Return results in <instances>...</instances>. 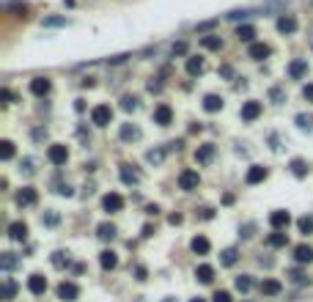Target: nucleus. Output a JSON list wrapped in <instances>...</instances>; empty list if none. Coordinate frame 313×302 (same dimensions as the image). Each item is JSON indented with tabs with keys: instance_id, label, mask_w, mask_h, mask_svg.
Instances as JSON below:
<instances>
[{
	"instance_id": "obj_27",
	"label": "nucleus",
	"mask_w": 313,
	"mask_h": 302,
	"mask_svg": "<svg viewBox=\"0 0 313 302\" xmlns=\"http://www.w3.org/2000/svg\"><path fill=\"white\" fill-rule=\"evenodd\" d=\"M266 242H269V247H286V244H289V234L286 231H275V234H269Z\"/></svg>"
},
{
	"instance_id": "obj_46",
	"label": "nucleus",
	"mask_w": 313,
	"mask_h": 302,
	"mask_svg": "<svg viewBox=\"0 0 313 302\" xmlns=\"http://www.w3.org/2000/svg\"><path fill=\"white\" fill-rule=\"evenodd\" d=\"M58 195H66V198H71V195H74V190H71L69 184H61V187H58Z\"/></svg>"
},
{
	"instance_id": "obj_14",
	"label": "nucleus",
	"mask_w": 313,
	"mask_h": 302,
	"mask_svg": "<svg viewBox=\"0 0 313 302\" xmlns=\"http://www.w3.org/2000/svg\"><path fill=\"white\" fill-rule=\"evenodd\" d=\"M266 176H269V171H266L264 165H253L248 171V176H245V181H248V184H261Z\"/></svg>"
},
{
	"instance_id": "obj_2",
	"label": "nucleus",
	"mask_w": 313,
	"mask_h": 302,
	"mask_svg": "<svg viewBox=\"0 0 313 302\" xmlns=\"http://www.w3.org/2000/svg\"><path fill=\"white\" fill-rule=\"evenodd\" d=\"M47 160L53 162V165H66V160H69V148H66L63 143H53V146L47 148Z\"/></svg>"
},
{
	"instance_id": "obj_51",
	"label": "nucleus",
	"mask_w": 313,
	"mask_h": 302,
	"mask_svg": "<svg viewBox=\"0 0 313 302\" xmlns=\"http://www.w3.org/2000/svg\"><path fill=\"white\" fill-rule=\"evenodd\" d=\"M212 217H214L212 209H201V220H212Z\"/></svg>"
},
{
	"instance_id": "obj_18",
	"label": "nucleus",
	"mask_w": 313,
	"mask_h": 302,
	"mask_svg": "<svg viewBox=\"0 0 313 302\" xmlns=\"http://www.w3.org/2000/svg\"><path fill=\"white\" fill-rule=\"evenodd\" d=\"M305 71H308V60L297 58V60H291V63H289V77H291V80L305 77Z\"/></svg>"
},
{
	"instance_id": "obj_4",
	"label": "nucleus",
	"mask_w": 313,
	"mask_h": 302,
	"mask_svg": "<svg viewBox=\"0 0 313 302\" xmlns=\"http://www.w3.org/2000/svg\"><path fill=\"white\" fill-rule=\"evenodd\" d=\"M291 223V214L286 212V209H278V212H272L269 214V225L275 228V231H286Z\"/></svg>"
},
{
	"instance_id": "obj_23",
	"label": "nucleus",
	"mask_w": 313,
	"mask_h": 302,
	"mask_svg": "<svg viewBox=\"0 0 313 302\" xmlns=\"http://www.w3.org/2000/svg\"><path fill=\"white\" fill-rule=\"evenodd\" d=\"M278 30H280V33H294V30H297V17L283 14V17L278 19Z\"/></svg>"
},
{
	"instance_id": "obj_10",
	"label": "nucleus",
	"mask_w": 313,
	"mask_h": 302,
	"mask_svg": "<svg viewBox=\"0 0 313 302\" xmlns=\"http://www.w3.org/2000/svg\"><path fill=\"white\" fill-rule=\"evenodd\" d=\"M8 239H11V242H25V239H28V225H25L22 220L11 223L8 225Z\"/></svg>"
},
{
	"instance_id": "obj_42",
	"label": "nucleus",
	"mask_w": 313,
	"mask_h": 302,
	"mask_svg": "<svg viewBox=\"0 0 313 302\" xmlns=\"http://www.w3.org/2000/svg\"><path fill=\"white\" fill-rule=\"evenodd\" d=\"M212 302H234V300H231V291H214Z\"/></svg>"
},
{
	"instance_id": "obj_29",
	"label": "nucleus",
	"mask_w": 313,
	"mask_h": 302,
	"mask_svg": "<svg viewBox=\"0 0 313 302\" xmlns=\"http://www.w3.org/2000/svg\"><path fill=\"white\" fill-rule=\"evenodd\" d=\"M96 237L105 239V242H107V239H113V237H116V225H113V223H99V225H96Z\"/></svg>"
},
{
	"instance_id": "obj_21",
	"label": "nucleus",
	"mask_w": 313,
	"mask_h": 302,
	"mask_svg": "<svg viewBox=\"0 0 313 302\" xmlns=\"http://www.w3.org/2000/svg\"><path fill=\"white\" fill-rule=\"evenodd\" d=\"M201 47L217 53V50H223V39H220L217 33H209V36H203V39H201Z\"/></svg>"
},
{
	"instance_id": "obj_56",
	"label": "nucleus",
	"mask_w": 313,
	"mask_h": 302,
	"mask_svg": "<svg viewBox=\"0 0 313 302\" xmlns=\"http://www.w3.org/2000/svg\"><path fill=\"white\" fill-rule=\"evenodd\" d=\"M162 302H173V300H162Z\"/></svg>"
},
{
	"instance_id": "obj_55",
	"label": "nucleus",
	"mask_w": 313,
	"mask_h": 302,
	"mask_svg": "<svg viewBox=\"0 0 313 302\" xmlns=\"http://www.w3.org/2000/svg\"><path fill=\"white\" fill-rule=\"evenodd\" d=\"M189 302H206V300H201V297H198V300H189Z\"/></svg>"
},
{
	"instance_id": "obj_24",
	"label": "nucleus",
	"mask_w": 313,
	"mask_h": 302,
	"mask_svg": "<svg viewBox=\"0 0 313 302\" xmlns=\"http://www.w3.org/2000/svg\"><path fill=\"white\" fill-rule=\"evenodd\" d=\"M201 71H203V58L189 55V58H187V74H189V77H198Z\"/></svg>"
},
{
	"instance_id": "obj_22",
	"label": "nucleus",
	"mask_w": 313,
	"mask_h": 302,
	"mask_svg": "<svg viewBox=\"0 0 313 302\" xmlns=\"http://www.w3.org/2000/svg\"><path fill=\"white\" fill-rule=\"evenodd\" d=\"M269 53H272V50L269 47H266V44H250V50H248V55H250V58H253V60H264V58H269Z\"/></svg>"
},
{
	"instance_id": "obj_5",
	"label": "nucleus",
	"mask_w": 313,
	"mask_h": 302,
	"mask_svg": "<svg viewBox=\"0 0 313 302\" xmlns=\"http://www.w3.org/2000/svg\"><path fill=\"white\" fill-rule=\"evenodd\" d=\"M77 297H80V289H77V283H71V280H63V283L58 286V300L74 302Z\"/></svg>"
},
{
	"instance_id": "obj_48",
	"label": "nucleus",
	"mask_w": 313,
	"mask_h": 302,
	"mask_svg": "<svg viewBox=\"0 0 313 302\" xmlns=\"http://www.w3.org/2000/svg\"><path fill=\"white\" fill-rule=\"evenodd\" d=\"M245 17H250V11H231L228 14V19H245Z\"/></svg>"
},
{
	"instance_id": "obj_8",
	"label": "nucleus",
	"mask_w": 313,
	"mask_h": 302,
	"mask_svg": "<svg viewBox=\"0 0 313 302\" xmlns=\"http://www.w3.org/2000/svg\"><path fill=\"white\" fill-rule=\"evenodd\" d=\"M50 91H53L50 77H33V80H30V94H33V96H47Z\"/></svg>"
},
{
	"instance_id": "obj_12",
	"label": "nucleus",
	"mask_w": 313,
	"mask_h": 302,
	"mask_svg": "<svg viewBox=\"0 0 313 302\" xmlns=\"http://www.w3.org/2000/svg\"><path fill=\"white\" fill-rule=\"evenodd\" d=\"M189 247H192L195 255H206L209 250H212V242H209L203 234H198V237H192V242H189Z\"/></svg>"
},
{
	"instance_id": "obj_26",
	"label": "nucleus",
	"mask_w": 313,
	"mask_h": 302,
	"mask_svg": "<svg viewBox=\"0 0 313 302\" xmlns=\"http://www.w3.org/2000/svg\"><path fill=\"white\" fill-rule=\"evenodd\" d=\"M195 278L201 280V283H212V280H214V267H209V264H201V267L195 269Z\"/></svg>"
},
{
	"instance_id": "obj_6",
	"label": "nucleus",
	"mask_w": 313,
	"mask_h": 302,
	"mask_svg": "<svg viewBox=\"0 0 313 302\" xmlns=\"http://www.w3.org/2000/svg\"><path fill=\"white\" fill-rule=\"evenodd\" d=\"M154 124H160V126L173 124V110H171V105H157V107H154Z\"/></svg>"
},
{
	"instance_id": "obj_49",
	"label": "nucleus",
	"mask_w": 313,
	"mask_h": 302,
	"mask_svg": "<svg viewBox=\"0 0 313 302\" xmlns=\"http://www.w3.org/2000/svg\"><path fill=\"white\" fill-rule=\"evenodd\" d=\"M182 220H184V217L176 212V214H171V217H168V223H171V225H182Z\"/></svg>"
},
{
	"instance_id": "obj_19",
	"label": "nucleus",
	"mask_w": 313,
	"mask_h": 302,
	"mask_svg": "<svg viewBox=\"0 0 313 302\" xmlns=\"http://www.w3.org/2000/svg\"><path fill=\"white\" fill-rule=\"evenodd\" d=\"M203 110H206V113H217V110H223V96H217V94H206V96H203Z\"/></svg>"
},
{
	"instance_id": "obj_30",
	"label": "nucleus",
	"mask_w": 313,
	"mask_h": 302,
	"mask_svg": "<svg viewBox=\"0 0 313 302\" xmlns=\"http://www.w3.org/2000/svg\"><path fill=\"white\" fill-rule=\"evenodd\" d=\"M237 39L239 42H253L255 39V28L253 25H239L237 28Z\"/></svg>"
},
{
	"instance_id": "obj_33",
	"label": "nucleus",
	"mask_w": 313,
	"mask_h": 302,
	"mask_svg": "<svg viewBox=\"0 0 313 302\" xmlns=\"http://www.w3.org/2000/svg\"><path fill=\"white\" fill-rule=\"evenodd\" d=\"M220 255H223V258H220V261H223V267H234V264H237V258H239L237 247H228V250H223Z\"/></svg>"
},
{
	"instance_id": "obj_20",
	"label": "nucleus",
	"mask_w": 313,
	"mask_h": 302,
	"mask_svg": "<svg viewBox=\"0 0 313 302\" xmlns=\"http://www.w3.org/2000/svg\"><path fill=\"white\" fill-rule=\"evenodd\" d=\"M99 264H102V269H116L119 267V255L113 253V250H102L99 253Z\"/></svg>"
},
{
	"instance_id": "obj_53",
	"label": "nucleus",
	"mask_w": 313,
	"mask_h": 302,
	"mask_svg": "<svg viewBox=\"0 0 313 302\" xmlns=\"http://www.w3.org/2000/svg\"><path fill=\"white\" fill-rule=\"evenodd\" d=\"M74 110H77V113H83V110H85V102H83V99H77V102H74Z\"/></svg>"
},
{
	"instance_id": "obj_17",
	"label": "nucleus",
	"mask_w": 313,
	"mask_h": 302,
	"mask_svg": "<svg viewBox=\"0 0 313 302\" xmlns=\"http://www.w3.org/2000/svg\"><path fill=\"white\" fill-rule=\"evenodd\" d=\"M294 261L297 264H311L313 261V247L311 244H297L294 247Z\"/></svg>"
},
{
	"instance_id": "obj_9",
	"label": "nucleus",
	"mask_w": 313,
	"mask_h": 302,
	"mask_svg": "<svg viewBox=\"0 0 313 302\" xmlns=\"http://www.w3.org/2000/svg\"><path fill=\"white\" fill-rule=\"evenodd\" d=\"M261 102H255V99H250V102H245L242 105V121H255L261 116Z\"/></svg>"
},
{
	"instance_id": "obj_3",
	"label": "nucleus",
	"mask_w": 313,
	"mask_h": 302,
	"mask_svg": "<svg viewBox=\"0 0 313 302\" xmlns=\"http://www.w3.org/2000/svg\"><path fill=\"white\" fill-rule=\"evenodd\" d=\"M91 121H94L96 126H107L113 121V110L110 105H96L94 110H91Z\"/></svg>"
},
{
	"instance_id": "obj_16",
	"label": "nucleus",
	"mask_w": 313,
	"mask_h": 302,
	"mask_svg": "<svg viewBox=\"0 0 313 302\" xmlns=\"http://www.w3.org/2000/svg\"><path fill=\"white\" fill-rule=\"evenodd\" d=\"M195 160L201 162V165H209V162L214 160V146H212V143H203V146H198V151H195Z\"/></svg>"
},
{
	"instance_id": "obj_31",
	"label": "nucleus",
	"mask_w": 313,
	"mask_h": 302,
	"mask_svg": "<svg viewBox=\"0 0 313 302\" xmlns=\"http://www.w3.org/2000/svg\"><path fill=\"white\" fill-rule=\"evenodd\" d=\"M8 11H11L14 14V17H28V11H30V8H28V3H19V0H11V3H8Z\"/></svg>"
},
{
	"instance_id": "obj_44",
	"label": "nucleus",
	"mask_w": 313,
	"mask_h": 302,
	"mask_svg": "<svg viewBox=\"0 0 313 302\" xmlns=\"http://www.w3.org/2000/svg\"><path fill=\"white\" fill-rule=\"evenodd\" d=\"M171 53H173V58H176V55H187V44H184V42L173 44V50H171Z\"/></svg>"
},
{
	"instance_id": "obj_7",
	"label": "nucleus",
	"mask_w": 313,
	"mask_h": 302,
	"mask_svg": "<svg viewBox=\"0 0 313 302\" xmlns=\"http://www.w3.org/2000/svg\"><path fill=\"white\" fill-rule=\"evenodd\" d=\"M102 209H105V212H121V209H124V198L119 195V192H107L105 198H102Z\"/></svg>"
},
{
	"instance_id": "obj_34",
	"label": "nucleus",
	"mask_w": 313,
	"mask_h": 302,
	"mask_svg": "<svg viewBox=\"0 0 313 302\" xmlns=\"http://www.w3.org/2000/svg\"><path fill=\"white\" fill-rule=\"evenodd\" d=\"M137 105H140V99H137V96H129V94H126L124 99H121V110H124V113H135Z\"/></svg>"
},
{
	"instance_id": "obj_1",
	"label": "nucleus",
	"mask_w": 313,
	"mask_h": 302,
	"mask_svg": "<svg viewBox=\"0 0 313 302\" xmlns=\"http://www.w3.org/2000/svg\"><path fill=\"white\" fill-rule=\"evenodd\" d=\"M198 184H201V176H198V171H192V168H187V171L179 173V187L182 190H198Z\"/></svg>"
},
{
	"instance_id": "obj_50",
	"label": "nucleus",
	"mask_w": 313,
	"mask_h": 302,
	"mask_svg": "<svg viewBox=\"0 0 313 302\" xmlns=\"http://www.w3.org/2000/svg\"><path fill=\"white\" fill-rule=\"evenodd\" d=\"M214 28V19H209V22H201L198 25V30H212Z\"/></svg>"
},
{
	"instance_id": "obj_45",
	"label": "nucleus",
	"mask_w": 313,
	"mask_h": 302,
	"mask_svg": "<svg viewBox=\"0 0 313 302\" xmlns=\"http://www.w3.org/2000/svg\"><path fill=\"white\" fill-rule=\"evenodd\" d=\"M302 96H305V99H308V102H311V105H313V83H308L305 88H302Z\"/></svg>"
},
{
	"instance_id": "obj_25",
	"label": "nucleus",
	"mask_w": 313,
	"mask_h": 302,
	"mask_svg": "<svg viewBox=\"0 0 313 302\" xmlns=\"http://www.w3.org/2000/svg\"><path fill=\"white\" fill-rule=\"evenodd\" d=\"M119 137H121V140H137V137H140V129H137L135 124H121Z\"/></svg>"
},
{
	"instance_id": "obj_47",
	"label": "nucleus",
	"mask_w": 313,
	"mask_h": 302,
	"mask_svg": "<svg viewBox=\"0 0 313 302\" xmlns=\"http://www.w3.org/2000/svg\"><path fill=\"white\" fill-rule=\"evenodd\" d=\"M146 160H148V162H160V160H162V151H148Z\"/></svg>"
},
{
	"instance_id": "obj_41",
	"label": "nucleus",
	"mask_w": 313,
	"mask_h": 302,
	"mask_svg": "<svg viewBox=\"0 0 313 302\" xmlns=\"http://www.w3.org/2000/svg\"><path fill=\"white\" fill-rule=\"evenodd\" d=\"M58 25H66V17H50V19H44V28H58Z\"/></svg>"
},
{
	"instance_id": "obj_32",
	"label": "nucleus",
	"mask_w": 313,
	"mask_h": 302,
	"mask_svg": "<svg viewBox=\"0 0 313 302\" xmlns=\"http://www.w3.org/2000/svg\"><path fill=\"white\" fill-rule=\"evenodd\" d=\"M234 286H237V291H242V294H248V291L253 289V278H250V275H239V278L234 280Z\"/></svg>"
},
{
	"instance_id": "obj_28",
	"label": "nucleus",
	"mask_w": 313,
	"mask_h": 302,
	"mask_svg": "<svg viewBox=\"0 0 313 302\" xmlns=\"http://www.w3.org/2000/svg\"><path fill=\"white\" fill-rule=\"evenodd\" d=\"M119 176H121V181H124V184H137V181H140V176H137V171H132L129 165H121Z\"/></svg>"
},
{
	"instance_id": "obj_40",
	"label": "nucleus",
	"mask_w": 313,
	"mask_h": 302,
	"mask_svg": "<svg viewBox=\"0 0 313 302\" xmlns=\"http://www.w3.org/2000/svg\"><path fill=\"white\" fill-rule=\"evenodd\" d=\"M53 264L55 267H66V264H69V255H63V253H53Z\"/></svg>"
},
{
	"instance_id": "obj_13",
	"label": "nucleus",
	"mask_w": 313,
	"mask_h": 302,
	"mask_svg": "<svg viewBox=\"0 0 313 302\" xmlns=\"http://www.w3.org/2000/svg\"><path fill=\"white\" fill-rule=\"evenodd\" d=\"M36 201H39V192H36L33 187H22V190L17 192V203L19 206H33Z\"/></svg>"
},
{
	"instance_id": "obj_11",
	"label": "nucleus",
	"mask_w": 313,
	"mask_h": 302,
	"mask_svg": "<svg viewBox=\"0 0 313 302\" xmlns=\"http://www.w3.org/2000/svg\"><path fill=\"white\" fill-rule=\"evenodd\" d=\"M28 291L30 294H44V291H47V278L39 275V272H33L28 278Z\"/></svg>"
},
{
	"instance_id": "obj_37",
	"label": "nucleus",
	"mask_w": 313,
	"mask_h": 302,
	"mask_svg": "<svg viewBox=\"0 0 313 302\" xmlns=\"http://www.w3.org/2000/svg\"><path fill=\"white\" fill-rule=\"evenodd\" d=\"M291 173H294L297 179H302L308 173V162L305 160H291Z\"/></svg>"
},
{
	"instance_id": "obj_36",
	"label": "nucleus",
	"mask_w": 313,
	"mask_h": 302,
	"mask_svg": "<svg viewBox=\"0 0 313 302\" xmlns=\"http://www.w3.org/2000/svg\"><path fill=\"white\" fill-rule=\"evenodd\" d=\"M297 228H300V234H313V214H305V217L297 220Z\"/></svg>"
},
{
	"instance_id": "obj_35",
	"label": "nucleus",
	"mask_w": 313,
	"mask_h": 302,
	"mask_svg": "<svg viewBox=\"0 0 313 302\" xmlns=\"http://www.w3.org/2000/svg\"><path fill=\"white\" fill-rule=\"evenodd\" d=\"M14 157V143L11 140H0V160L8 162Z\"/></svg>"
},
{
	"instance_id": "obj_43",
	"label": "nucleus",
	"mask_w": 313,
	"mask_h": 302,
	"mask_svg": "<svg viewBox=\"0 0 313 302\" xmlns=\"http://www.w3.org/2000/svg\"><path fill=\"white\" fill-rule=\"evenodd\" d=\"M14 264H17V258H14L11 253H3V269H11Z\"/></svg>"
},
{
	"instance_id": "obj_54",
	"label": "nucleus",
	"mask_w": 313,
	"mask_h": 302,
	"mask_svg": "<svg viewBox=\"0 0 313 302\" xmlns=\"http://www.w3.org/2000/svg\"><path fill=\"white\" fill-rule=\"evenodd\" d=\"M58 223V214H47V225H55Z\"/></svg>"
},
{
	"instance_id": "obj_52",
	"label": "nucleus",
	"mask_w": 313,
	"mask_h": 302,
	"mask_svg": "<svg viewBox=\"0 0 313 302\" xmlns=\"http://www.w3.org/2000/svg\"><path fill=\"white\" fill-rule=\"evenodd\" d=\"M126 58H129V55H116V58H110V63H124Z\"/></svg>"
},
{
	"instance_id": "obj_15",
	"label": "nucleus",
	"mask_w": 313,
	"mask_h": 302,
	"mask_svg": "<svg viewBox=\"0 0 313 302\" xmlns=\"http://www.w3.org/2000/svg\"><path fill=\"white\" fill-rule=\"evenodd\" d=\"M280 291H283V283L275 280V278H266L264 283H261V294H264V297H278Z\"/></svg>"
},
{
	"instance_id": "obj_38",
	"label": "nucleus",
	"mask_w": 313,
	"mask_h": 302,
	"mask_svg": "<svg viewBox=\"0 0 313 302\" xmlns=\"http://www.w3.org/2000/svg\"><path fill=\"white\" fill-rule=\"evenodd\" d=\"M14 294H17V283L11 278H6L3 280V300H14Z\"/></svg>"
},
{
	"instance_id": "obj_39",
	"label": "nucleus",
	"mask_w": 313,
	"mask_h": 302,
	"mask_svg": "<svg viewBox=\"0 0 313 302\" xmlns=\"http://www.w3.org/2000/svg\"><path fill=\"white\" fill-rule=\"evenodd\" d=\"M297 126L311 132L313 129V116H305V113H302V116H297Z\"/></svg>"
}]
</instances>
